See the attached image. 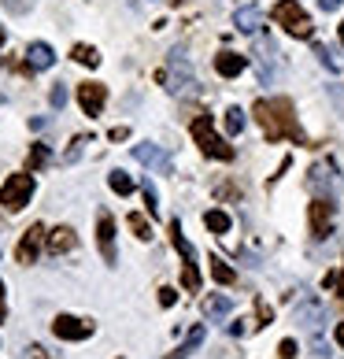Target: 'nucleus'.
<instances>
[{
  "instance_id": "obj_1",
  "label": "nucleus",
  "mask_w": 344,
  "mask_h": 359,
  "mask_svg": "<svg viewBox=\"0 0 344 359\" xmlns=\"http://www.w3.org/2000/svg\"><path fill=\"white\" fill-rule=\"evenodd\" d=\"M256 118H259V126H263V134H267V141H296V144H308V134L300 130L296 123V115H293V104L289 100H259L256 104Z\"/></svg>"
},
{
  "instance_id": "obj_2",
  "label": "nucleus",
  "mask_w": 344,
  "mask_h": 359,
  "mask_svg": "<svg viewBox=\"0 0 344 359\" xmlns=\"http://www.w3.org/2000/svg\"><path fill=\"white\" fill-rule=\"evenodd\" d=\"M167 63H170V74L160 71L156 78H160V82H167V89L174 93V97H196V93H200V86H196V74H193V67H189L185 48H170Z\"/></svg>"
},
{
  "instance_id": "obj_3",
  "label": "nucleus",
  "mask_w": 344,
  "mask_h": 359,
  "mask_svg": "<svg viewBox=\"0 0 344 359\" xmlns=\"http://www.w3.org/2000/svg\"><path fill=\"white\" fill-rule=\"evenodd\" d=\"M193 141L200 144V152L204 156H211V159H233V144H226L219 134H215V126H211V118L207 115H200V118H193Z\"/></svg>"
},
{
  "instance_id": "obj_4",
  "label": "nucleus",
  "mask_w": 344,
  "mask_h": 359,
  "mask_svg": "<svg viewBox=\"0 0 344 359\" xmlns=\"http://www.w3.org/2000/svg\"><path fill=\"white\" fill-rule=\"evenodd\" d=\"M308 189L315 196H326V201H337V193H340V170L333 159H319V163L311 167V175H308Z\"/></svg>"
},
{
  "instance_id": "obj_5",
  "label": "nucleus",
  "mask_w": 344,
  "mask_h": 359,
  "mask_svg": "<svg viewBox=\"0 0 344 359\" xmlns=\"http://www.w3.org/2000/svg\"><path fill=\"white\" fill-rule=\"evenodd\" d=\"M170 245H174L181 252V259H185V271H181V285L196 292L200 289V271H196V248L185 241V233H181V222L178 219H170Z\"/></svg>"
},
{
  "instance_id": "obj_6",
  "label": "nucleus",
  "mask_w": 344,
  "mask_h": 359,
  "mask_svg": "<svg viewBox=\"0 0 344 359\" xmlns=\"http://www.w3.org/2000/svg\"><path fill=\"white\" fill-rule=\"evenodd\" d=\"M274 22L285 26L293 37H311V30H315L311 19H308V11H303L296 0H277V4H274Z\"/></svg>"
},
{
  "instance_id": "obj_7",
  "label": "nucleus",
  "mask_w": 344,
  "mask_h": 359,
  "mask_svg": "<svg viewBox=\"0 0 344 359\" xmlns=\"http://www.w3.org/2000/svg\"><path fill=\"white\" fill-rule=\"evenodd\" d=\"M34 196V178L30 175H11L4 185H0V204L8 211H22Z\"/></svg>"
},
{
  "instance_id": "obj_8",
  "label": "nucleus",
  "mask_w": 344,
  "mask_h": 359,
  "mask_svg": "<svg viewBox=\"0 0 344 359\" xmlns=\"http://www.w3.org/2000/svg\"><path fill=\"white\" fill-rule=\"evenodd\" d=\"M296 323L308 330V337H322V326H326V308L319 300L311 297V292H303V300L296 304Z\"/></svg>"
},
{
  "instance_id": "obj_9",
  "label": "nucleus",
  "mask_w": 344,
  "mask_h": 359,
  "mask_svg": "<svg viewBox=\"0 0 344 359\" xmlns=\"http://www.w3.org/2000/svg\"><path fill=\"white\" fill-rule=\"evenodd\" d=\"M256 67H259V82L263 86H270L277 78V48L267 41V37L256 41Z\"/></svg>"
},
{
  "instance_id": "obj_10",
  "label": "nucleus",
  "mask_w": 344,
  "mask_h": 359,
  "mask_svg": "<svg viewBox=\"0 0 344 359\" xmlns=\"http://www.w3.org/2000/svg\"><path fill=\"white\" fill-rule=\"evenodd\" d=\"M45 226L41 222H34L30 230L22 233V241H19V248H15V256H19V263H34L37 256H41V245H45Z\"/></svg>"
},
{
  "instance_id": "obj_11",
  "label": "nucleus",
  "mask_w": 344,
  "mask_h": 359,
  "mask_svg": "<svg viewBox=\"0 0 344 359\" xmlns=\"http://www.w3.org/2000/svg\"><path fill=\"white\" fill-rule=\"evenodd\" d=\"M52 334L60 341H85L92 334V326L82 323V318H74V315H60L56 323H52Z\"/></svg>"
},
{
  "instance_id": "obj_12",
  "label": "nucleus",
  "mask_w": 344,
  "mask_h": 359,
  "mask_svg": "<svg viewBox=\"0 0 344 359\" xmlns=\"http://www.w3.org/2000/svg\"><path fill=\"white\" fill-rule=\"evenodd\" d=\"M134 159L152 170H160V175H170V156L160 149V144H134Z\"/></svg>"
},
{
  "instance_id": "obj_13",
  "label": "nucleus",
  "mask_w": 344,
  "mask_h": 359,
  "mask_svg": "<svg viewBox=\"0 0 344 359\" xmlns=\"http://www.w3.org/2000/svg\"><path fill=\"white\" fill-rule=\"evenodd\" d=\"M329 222H333V201H326V196H315L311 204V237H322L329 233Z\"/></svg>"
},
{
  "instance_id": "obj_14",
  "label": "nucleus",
  "mask_w": 344,
  "mask_h": 359,
  "mask_svg": "<svg viewBox=\"0 0 344 359\" xmlns=\"http://www.w3.org/2000/svg\"><path fill=\"white\" fill-rule=\"evenodd\" d=\"M104 100H108V89H104L100 82L78 86V104H82L85 115H100V111H104Z\"/></svg>"
},
{
  "instance_id": "obj_15",
  "label": "nucleus",
  "mask_w": 344,
  "mask_h": 359,
  "mask_svg": "<svg viewBox=\"0 0 344 359\" xmlns=\"http://www.w3.org/2000/svg\"><path fill=\"white\" fill-rule=\"evenodd\" d=\"M97 241H100V256H104V263H108V267H115V263H118V252H115V222H111V215H100Z\"/></svg>"
},
{
  "instance_id": "obj_16",
  "label": "nucleus",
  "mask_w": 344,
  "mask_h": 359,
  "mask_svg": "<svg viewBox=\"0 0 344 359\" xmlns=\"http://www.w3.org/2000/svg\"><path fill=\"white\" fill-rule=\"evenodd\" d=\"M52 63H56V52H52V45L34 41L30 48H26V67H30V71H48Z\"/></svg>"
},
{
  "instance_id": "obj_17",
  "label": "nucleus",
  "mask_w": 344,
  "mask_h": 359,
  "mask_svg": "<svg viewBox=\"0 0 344 359\" xmlns=\"http://www.w3.org/2000/svg\"><path fill=\"white\" fill-rule=\"evenodd\" d=\"M233 26H237L241 34H259V26H263V11H259L256 4H245V8H237Z\"/></svg>"
},
{
  "instance_id": "obj_18",
  "label": "nucleus",
  "mask_w": 344,
  "mask_h": 359,
  "mask_svg": "<svg viewBox=\"0 0 344 359\" xmlns=\"http://www.w3.org/2000/svg\"><path fill=\"white\" fill-rule=\"evenodd\" d=\"M78 248V237L71 226H60V230H52L48 233V252L52 256H63V252H74Z\"/></svg>"
},
{
  "instance_id": "obj_19",
  "label": "nucleus",
  "mask_w": 344,
  "mask_h": 359,
  "mask_svg": "<svg viewBox=\"0 0 344 359\" xmlns=\"http://www.w3.org/2000/svg\"><path fill=\"white\" fill-rule=\"evenodd\" d=\"M245 56H241V52H219V56H215V71L222 74V78H237V74H241L245 71Z\"/></svg>"
},
{
  "instance_id": "obj_20",
  "label": "nucleus",
  "mask_w": 344,
  "mask_h": 359,
  "mask_svg": "<svg viewBox=\"0 0 344 359\" xmlns=\"http://www.w3.org/2000/svg\"><path fill=\"white\" fill-rule=\"evenodd\" d=\"M233 311V300L230 297H207L204 300V315H207V323H222Z\"/></svg>"
},
{
  "instance_id": "obj_21",
  "label": "nucleus",
  "mask_w": 344,
  "mask_h": 359,
  "mask_svg": "<svg viewBox=\"0 0 344 359\" xmlns=\"http://www.w3.org/2000/svg\"><path fill=\"white\" fill-rule=\"evenodd\" d=\"M207 263H211V278H215L219 285H233V282H237V271L230 267V263H222L219 256H211Z\"/></svg>"
},
{
  "instance_id": "obj_22",
  "label": "nucleus",
  "mask_w": 344,
  "mask_h": 359,
  "mask_svg": "<svg viewBox=\"0 0 344 359\" xmlns=\"http://www.w3.org/2000/svg\"><path fill=\"white\" fill-rule=\"evenodd\" d=\"M200 344H204V326H193V334H189V341H185L181 348L174 352V355H167V359H185V355H189V352H196V348H200Z\"/></svg>"
},
{
  "instance_id": "obj_23",
  "label": "nucleus",
  "mask_w": 344,
  "mask_h": 359,
  "mask_svg": "<svg viewBox=\"0 0 344 359\" xmlns=\"http://www.w3.org/2000/svg\"><path fill=\"white\" fill-rule=\"evenodd\" d=\"M315 56H319V60H322V67H326V71H333V74L344 67V63H340V56H337L333 48H326V45H315Z\"/></svg>"
},
{
  "instance_id": "obj_24",
  "label": "nucleus",
  "mask_w": 344,
  "mask_h": 359,
  "mask_svg": "<svg viewBox=\"0 0 344 359\" xmlns=\"http://www.w3.org/2000/svg\"><path fill=\"white\" fill-rule=\"evenodd\" d=\"M204 222H207L211 233H226V230H230V215H226V211H207Z\"/></svg>"
},
{
  "instance_id": "obj_25",
  "label": "nucleus",
  "mask_w": 344,
  "mask_h": 359,
  "mask_svg": "<svg viewBox=\"0 0 344 359\" xmlns=\"http://www.w3.org/2000/svg\"><path fill=\"white\" fill-rule=\"evenodd\" d=\"M108 185L118 193V196H126V193H134V182H130V175H123V170H115V175H108Z\"/></svg>"
},
{
  "instance_id": "obj_26",
  "label": "nucleus",
  "mask_w": 344,
  "mask_h": 359,
  "mask_svg": "<svg viewBox=\"0 0 344 359\" xmlns=\"http://www.w3.org/2000/svg\"><path fill=\"white\" fill-rule=\"evenodd\" d=\"M74 60L82 63V67H97V63H100L97 48H89V45H74Z\"/></svg>"
},
{
  "instance_id": "obj_27",
  "label": "nucleus",
  "mask_w": 344,
  "mask_h": 359,
  "mask_svg": "<svg viewBox=\"0 0 344 359\" xmlns=\"http://www.w3.org/2000/svg\"><path fill=\"white\" fill-rule=\"evenodd\" d=\"M126 226L141 237V241H149V237H152V226H149V219H144V215H130V219H126Z\"/></svg>"
},
{
  "instance_id": "obj_28",
  "label": "nucleus",
  "mask_w": 344,
  "mask_h": 359,
  "mask_svg": "<svg viewBox=\"0 0 344 359\" xmlns=\"http://www.w3.org/2000/svg\"><path fill=\"white\" fill-rule=\"evenodd\" d=\"M48 159H52V152L45 149V144H34V149H30V170H41Z\"/></svg>"
},
{
  "instance_id": "obj_29",
  "label": "nucleus",
  "mask_w": 344,
  "mask_h": 359,
  "mask_svg": "<svg viewBox=\"0 0 344 359\" xmlns=\"http://www.w3.org/2000/svg\"><path fill=\"white\" fill-rule=\"evenodd\" d=\"M226 130H230V134H241V130H245V111L241 108L226 111Z\"/></svg>"
},
{
  "instance_id": "obj_30",
  "label": "nucleus",
  "mask_w": 344,
  "mask_h": 359,
  "mask_svg": "<svg viewBox=\"0 0 344 359\" xmlns=\"http://www.w3.org/2000/svg\"><path fill=\"white\" fill-rule=\"evenodd\" d=\"M141 193H144V204H149V215H160V196H156V189L149 182L141 185Z\"/></svg>"
},
{
  "instance_id": "obj_31",
  "label": "nucleus",
  "mask_w": 344,
  "mask_h": 359,
  "mask_svg": "<svg viewBox=\"0 0 344 359\" xmlns=\"http://www.w3.org/2000/svg\"><path fill=\"white\" fill-rule=\"evenodd\" d=\"M4 8L11 11V15H26V11L34 8V0H4Z\"/></svg>"
},
{
  "instance_id": "obj_32",
  "label": "nucleus",
  "mask_w": 344,
  "mask_h": 359,
  "mask_svg": "<svg viewBox=\"0 0 344 359\" xmlns=\"http://www.w3.org/2000/svg\"><path fill=\"white\" fill-rule=\"evenodd\" d=\"M48 100H52V108H63V104H67V89H63V86H52Z\"/></svg>"
},
{
  "instance_id": "obj_33",
  "label": "nucleus",
  "mask_w": 344,
  "mask_h": 359,
  "mask_svg": "<svg viewBox=\"0 0 344 359\" xmlns=\"http://www.w3.org/2000/svg\"><path fill=\"white\" fill-rule=\"evenodd\" d=\"M277 355H282V359H293V355H296V341L285 337L282 344H277Z\"/></svg>"
},
{
  "instance_id": "obj_34",
  "label": "nucleus",
  "mask_w": 344,
  "mask_h": 359,
  "mask_svg": "<svg viewBox=\"0 0 344 359\" xmlns=\"http://www.w3.org/2000/svg\"><path fill=\"white\" fill-rule=\"evenodd\" d=\"M174 300H178V292L170 289V285H163V289H160V304H163V308H170Z\"/></svg>"
},
{
  "instance_id": "obj_35",
  "label": "nucleus",
  "mask_w": 344,
  "mask_h": 359,
  "mask_svg": "<svg viewBox=\"0 0 344 359\" xmlns=\"http://www.w3.org/2000/svg\"><path fill=\"white\" fill-rule=\"evenodd\" d=\"M326 285H333V289H337V297L344 300V267H340V278H333V274H329V278H326Z\"/></svg>"
},
{
  "instance_id": "obj_36",
  "label": "nucleus",
  "mask_w": 344,
  "mask_h": 359,
  "mask_svg": "<svg viewBox=\"0 0 344 359\" xmlns=\"http://www.w3.org/2000/svg\"><path fill=\"white\" fill-rule=\"evenodd\" d=\"M256 311H259V323H256V326H267V323H270V308H267L263 300H256Z\"/></svg>"
},
{
  "instance_id": "obj_37",
  "label": "nucleus",
  "mask_w": 344,
  "mask_h": 359,
  "mask_svg": "<svg viewBox=\"0 0 344 359\" xmlns=\"http://www.w3.org/2000/svg\"><path fill=\"white\" fill-rule=\"evenodd\" d=\"M82 144H85V137H74V141H71V149H67V163H71V159H78V152H82Z\"/></svg>"
},
{
  "instance_id": "obj_38",
  "label": "nucleus",
  "mask_w": 344,
  "mask_h": 359,
  "mask_svg": "<svg viewBox=\"0 0 344 359\" xmlns=\"http://www.w3.org/2000/svg\"><path fill=\"white\" fill-rule=\"evenodd\" d=\"M126 137H130L126 126H115V130H111V141H126Z\"/></svg>"
},
{
  "instance_id": "obj_39",
  "label": "nucleus",
  "mask_w": 344,
  "mask_h": 359,
  "mask_svg": "<svg viewBox=\"0 0 344 359\" xmlns=\"http://www.w3.org/2000/svg\"><path fill=\"white\" fill-rule=\"evenodd\" d=\"M319 8H322V11H337L340 0H319Z\"/></svg>"
},
{
  "instance_id": "obj_40",
  "label": "nucleus",
  "mask_w": 344,
  "mask_h": 359,
  "mask_svg": "<svg viewBox=\"0 0 344 359\" xmlns=\"http://www.w3.org/2000/svg\"><path fill=\"white\" fill-rule=\"evenodd\" d=\"M4 315H8V308H4V285H0V323H4Z\"/></svg>"
},
{
  "instance_id": "obj_41",
  "label": "nucleus",
  "mask_w": 344,
  "mask_h": 359,
  "mask_svg": "<svg viewBox=\"0 0 344 359\" xmlns=\"http://www.w3.org/2000/svg\"><path fill=\"white\" fill-rule=\"evenodd\" d=\"M333 337H337V344L344 348V323H337V334H333Z\"/></svg>"
},
{
  "instance_id": "obj_42",
  "label": "nucleus",
  "mask_w": 344,
  "mask_h": 359,
  "mask_svg": "<svg viewBox=\"0 0 344 359\" xmlns=\"http://www.w3.org/2000/svg\"><path fill=\"white\" fill-rule=\"evenodd\" d=\"M30 352H34V359H45V348H37V344H34Z\"/></svg>"
},
{
  "instance_id": "obj_43",
  "label": "nucleus",
  "mask_w": 344,
  "mask_h": 359,
  "mask_svg": "<svg viewBox=\"0 0 344 359\" xmlns=\"http://www.w3.org/2000/svg\"><path fill=\"white\" fill-rule=\"evenodd\" d=\"M340 45H344V22H340Z\"/></svg>"
},
{
  "instance_id": "obj_44",
  "label": "nucleus",
  "mask_w": 344,
  "mask_h": 359,
  "mask_svg": "<svg viewBox=\"0 0 344 359\" xmlns=\"http://www.w3.org/2000/svg\"><path fill=\"white\" fill-rule=\"evenodd\" d=\"M0 45H4V30H0Z\"/></svg>"
}]
</instances>
